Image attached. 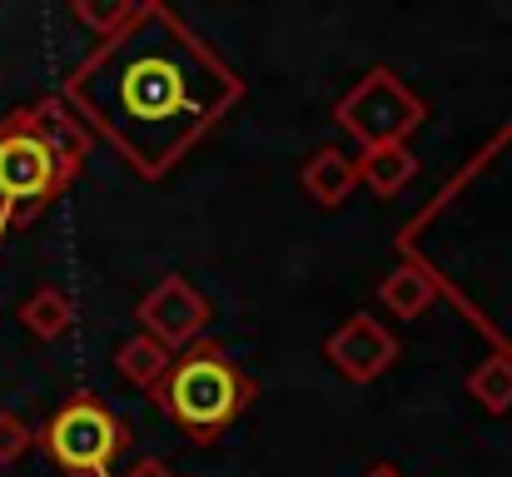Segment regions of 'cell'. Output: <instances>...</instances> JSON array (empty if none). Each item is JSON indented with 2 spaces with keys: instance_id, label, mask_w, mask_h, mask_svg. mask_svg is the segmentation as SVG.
Here are the masks:
<instances>
[{
  "instance_id": "4fadbf2b",
  "label": "cell",
  "mask_w": 512,
  "mask_h": 477,
  "mask_svg": "<svg viewBox=\"0 0 512 477\" xmlns=\"http://www.w3.org/2000/svg\"><path fill=\"white\" fill-rule=\"evenodd\" d=\"M468 398H478L488 413H508L512 408V358L493 353L468 373Z\"/></svg>"
},
{
  "instance_id": "52a82bcc",
  "label": "cell",
  "mask_w": 512,
  "mask_h": 477,
  "mask_svg": "<svg viewBox=\"0 0 512 477\" xmlns=\"http://www.w3.org/2000/svg\"><path fill=\"white\" fill-rule=\"evenodd\" d=\"M324 358L339 368L348 383H373V378H383V373L398 363V338H393L378 318L353 314L329 333Z\"/></svg>"
},
{
  "instance_id": "8fae6325",
  "label": "cell",
  "mask_w": 512,
  "mask_h": 477,
  "mask_svg": "<svg viewBox=\"0 0 512 477\" xmlns=\"http://www.w3.org/2000/svg\"><path fill=\"white\" fill-rule=\"evenodd\" d=\"M170 363H174L170 348H160V343L145 338V333H135V338H125V343L115 348V368H120V378L135 383V388H145V393H155V388L165 383Z\"/></svg>"
},
{
  "instance_id": "5b68a950",
  "label": "cell",
  "mask_w": 512,
  "mask_h": 477,
  "mask_svg": "<svg viewBox=\"0 0 512 477\" xmlns=\"http://www.w3.org/2000/svg\"><path fill=\"white\" fill-rule=\"evenodd\" d=\"M334 120L343 125V135H353L358 150H383L408 145V135L428 120V105L393 70H368L334 105Z\"/></svg>"
},
{
  "instance_id": "9a60e30c",
  "label": "cell",
  "mask_w": 512,
  "mask_h": 477,
  "mask_svg": "<svg viewBox=\"0 0 512 477\" xmlns=\"http://www.w3.org/2000/svg\"><path fill=\"white\" fill-rule=\"evenodd\" d=\"M125 477H174V473H170V463H160V458H140Z\"/></svg>"
},
{
  "instance_id": "30bf717a",
  "label": "cell",
  "mask_w": 512,
  "mask_h": 477,
  "mask_svg": "<svg viewBox=\"0 0 512 477\" xmlns=\"http://www.w3.org/2000/svg\"><path fill=\"white\" fill-rule=\"evenodd\" d=\"M413 174H418V159H413L408 145H383V150H363L358 155V184H368L378 199L403 194Z\"/></svg>"
},
{
  "instance_id": "9c48e42d",
  "label": "cell",
  "mask_w": 512,
  "mask_h": 477,
  "mask_svg": "<svg viewBox=\"0 0 512 477\" xmlns=\"http://www.w3.org/2000/svg\"><path fill=\"white\" fill-rule=\"evenodd\" d=\"M378 299H383L388 314L423 318L438 304V279H433V269H423V264H398V269L378 284Z\"/></svg>"
},
{
  "instance_id": "277c9868",
  "label": "cell",
  "mask_w": 512,
  "mask_h": 477,
  "mask_svg": "<svg viewBox=\"0 0 512 477\" xmlns=\"http://www.w3.org/2000/svg\"><path fill=\"white\" fill-rule=\"evenodd\" d=\"M40 448L50 453L55 468H65L70 477H110L120 453L130 448V428L105 403L80 393V398H70L65 408L50 413V423L40 433Z\"/></svg>"
},
{
  "instance_id": "7a4b0ae2",
  "label": "cell",
  "mask_w": 512,
  "mask_h": 477,
  "mask_svg": "<svg viewBox=\"0 0 512 477\" xmlns=\"http://www.w3.org/2000/svg\"><path fill=\"white\" fill-rule=\"evenodd\" d=\"M85 125L65 100H40L0 125V224L35 219L55 194H65L85 164Z\"/></svg>"
},
{
  "instance_id": "5bb4252c",
  "label": "cell",
  "mask_w": 512,
  "mask_h": 477,
  "mask_svg": "<svg viewBox=\"0 0 512 477\" xmlns=\"http://www.w3.org/2000/svg\"><path fill=\"white\" fill-rule=\"evenodd\" d=\"M30 443H35L30 423H25V418H15V413H0V468L20 463V458L30 453Z\"/></svg>"
},
{
  "instance_id": "3957f363",
  "label": "cell",
  "mask_w": 512,
  "mask_h": 477,
  "mask_svg": "<svg viewBox=\"0 0 512 477\" xmlns=\"http://www.w3.org/2000/svg\"><path fill=\"white\" fill-rule=\"evenodd\" d=\"M155 398H160L165 418H170L189 443L209 448V443L224 438V433L239 423V413L254 403V383L229 363V353H224L219 343L199 338L194 348H184L170 363V373H165V383L155 388Z\"/></svg>"
},
{
  "instance_id": "ba28073f",
  "label": "cell",
  "mask_w": 512,
  "mask_h": 477,
  "mask_svg": "<svg viewBox=\"0 0 512 477\" xmlns=\"http://www.w3.org/2000/svg\"><path fill=\"white\" fill-rule=\"evenodd\" d=\"M299 184H304V194L319 209H339L343 199L358 189V155H343L339 145H324V150H314L304 159Z\"/></svg>"
},
{
  "instance_id": "6da1fadb",
  "label": "cell",
  "mask_w": 512,
  "mask_h": 477,
  "mask_svg": "<svg viewBox=\"0 0 512 477\" xmlns=\"http://www.w3.org/2000/svg\"><path fill=\"white\" fill-rule=\"evenodd\" d=\"M65 100L130 159L140 174H165L234 100L239 80L170 10H130L95 55L65 80Z\"/></svg>"
},
{
  "instance_id": "2e32d148",
  "label": "cell",
  "mask_w": 512,
  "mask_h": 477,
  "mask_svg": "<svg viewBox=\"0 0 512 477\" xmlns=\"http://www.w3.org/2000/svg\"><path fill=\"white\" fill-rule=\"evenodd\" d=\"M363 477H403V473H398L393 463H378V468H368V473H363Z\"/></svg>"
},
{
  "instance_id": "7c38bea8",
  "label": "cell",
  "mask_w": 512,
  "mask_h": 477,
  "mask_svg": "<svg viewBox=\"0 0 512 477\" xmlns=\"http://www.w3.org/2000/svg\"><path fill=\"white\" fill-rule=\"evenodd\" d=\"M70 323H75V304L60 294V289H35L25 304H20V328L25 333H35L40 343H55V338H65L70 333Z\"/></svg>"
},
{
  "instance_id": "8992f818",
  "label": "cell",
  "mask_w": 512,
  "mask_h": 477,
  "mask_svg": "<svg viewBox=\"0 0 512 477\" xmlns=\"http://www.w3.org/2000/svg\"><path fill=\"white\" fill-rule=\"evenodd\" d=\"M135 318H140V333H145V338H155V343L170 348V353H184V348H194V343L204 338L209 304H204V294H199L189 279L165 274V279L140 299Z\"/></svg>"
}]
</instances>
